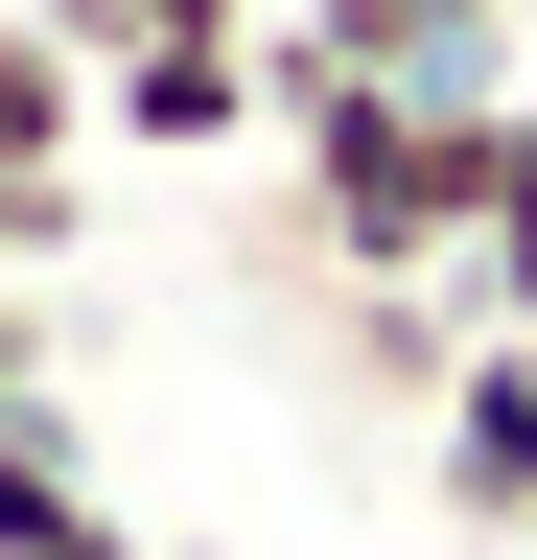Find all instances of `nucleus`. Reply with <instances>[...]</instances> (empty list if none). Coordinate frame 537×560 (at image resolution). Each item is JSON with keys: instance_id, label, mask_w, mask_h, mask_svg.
<instances>
[{"instance_id": "obj_3", "label": "nucleus", "mask_w": 537, "mask_h": 560, "mask_svg": "<svg viewBox=\"0 0 537 560\" xmlns=\"http://www.w3.org/2000/svg\"><path fill=\"white\" fill-rule=\"evenodd\" d=\"M304 304H327V350H351V397H397V420L467 374V280H327L304 257Z\"/></svg>"}, {"instance_id": "obj_7", "label": "nucleus", "mask_w": 537, "mask_h": 560, "mask_svg": "<svg viewBox=\"0 0 537 560\" xmlns=\"http://www.w3.org/2000/svg\"><path fill=\"white\" fill-rule=\"evenodd\" d=\"M71 234H94V164H0V280H47Z\"/></svg>"}, {"instance_id": "obj_11", "label": "nucleus", "mask_w": 537, "mask_h": 560, "mask_svg": "<svg viewBox=\"0 0 537 560\" xmlns=\"http://www.w3.org/2000/svg\"><path fill=\"white\" fill-rule=\"evenodd\" d=\"M514 47H537V0H514Z\"/></svg>"}, {"instance_id": "obj_12", "label": "nucleus", "mask_w": 537, "mask_h": 560, "mask_svg": "<svg viewBox=\"0 0 537 560\" xmlns=\"http://www.w3.org/2000/svg\"><path fill=\"white\" fill-rule=\"evenodd\" d=\"M281 24H304V0H281Z\"/></svg>"}, {"instance_id": "obj_8", "label": "nucleus", "mask_w": 537, "mask_h": 560, "mask_svg": "<svg viewBox=\"0 0 537 560\" xmlns=\"http://www.w3.org/2000/svg\"><path fill=\"white\" fill-rule=\"evenodd\" d=\"M24 24L71 47V70H117V47H164V24H234V0H24Z\"/></svg>"}, {"instance_id": "obj_6", "label": "nucleus", "mask_w": 537, "mask_h": 560, "mask_svg": "<svg viewBox=\"0 0 537 560\" xmlns=\"http://www.w3.org/2000/svg\"><path fill=\"white\" fill-rule=\"evenodd\" d=\"M0 164H94V70L24 24V0H0Z\"/></svg>"}, {"instance_id": "obj_2", "label": "nucleus", "mask_w": 537, "mask_h": 560, "mask_svg": "<svg viewBox=\"0 0 537 560\" xmlns=\"http://www.w3.org/2000/svg\"><path fill=\"white\" fill-rule=\"evenodd\" d=\"M94 140H117V164H234V140H257V24L117 47V70H94Z\"/></svg>"}, {"instance_id": "obj_1", "label": "nucleus", "mask_w": 537, "mask_h": 560, "mask_svg": "<svg viewBox=\"0 0 537 560\" xmlns=\"http://www.w3.org/2000/svg\"><path fill=\"white\" fill-rule=\"evenodd\" d=\"M421 490L467 537H537V327H467V374L421 397Z\"/></svg>"}, {"instance_id": "obj_10", "label": "nucleus", "mask_w": 537, "mask_h": 560, "mask_svg": "<svg viewBox=\"0 0 537 560\" xmlns=\"http://www.w3.org/2000/svg\"><path fill=\"white\" fill-rule=\"evenodd\" d=\"M234 24H281V0H234Z\"/></svg>"}, {"instance_id": "obj_4", "label": "nucleus", "mask_w": 537, "mask_h": 560, "mask_svg": "<svg viewBox=\"0 0 537 560\" xmlns=\"http://www.w3.org/2000/svg\"><path fill=\"white\" fill-rule=\"evenodd\" d=\"M0 560H141V514L71 467V420H47V397L0 420Z\"/></svg>"}, {"instance_id": "obj_5", "label": "nucleus", "mask_w": 537, "mask_h": 560, "mask_svg": "<svg viewBox=\"0 0 537 560\" xmlns=\"http://www.w3.org/2000/svg\"><path fill=\"white\" fill-rule=\"evenodd\" d=\"M467 327H537V70L491 117V210H467Z\"/></svg>"}, {"instance_id": "obj_9", "label": "nucleus", "mask_w": 537, "mask_h": 560, "mask_svg": "<svg viewBox=\"0 0 537 560\" xmlns=\"http://www.w3.org/2000/svg\"><path fill=\"white\" fill-rule=\"evenodd\" d=\"M24 397H47V304L0 280V420H24Z\"/></svg>"}]
</instances>
